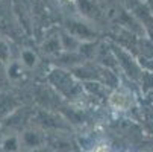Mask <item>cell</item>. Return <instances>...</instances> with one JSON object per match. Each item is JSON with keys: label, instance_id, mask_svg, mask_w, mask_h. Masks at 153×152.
<instances>
[{"label": "cell", "instance_id": "6da1fadb", "mask_svg": "<svg viewBox=\"0 0 153 152\" xmlns=\"http://www.w3.org/2000/svg\"><path fill=\"white\" fill-rule=\"evenodd\" d=\"M109 103L115 110H127L130 103H132V96H130V93L127 90L118 88L109 96Z\"/></svg>", "mask_w": 153, "mask_h": 152}, {"label": "cell", "instance_id": "7a4b0ae2", "mask_svg": "<svg viewBox=\"0 0 153 152\" xmlns=\"http://www.w3.org/2000/svg\"><path fill=\"white\" fill-rule=\"evenodd\" d=\"M20 140H21V145L26 148H30V149L41 148L44 145V136L38 131H26L20 137Z\"/></svg>", "mask_w": 153, "mask_h": 152}, {"label": "cell", "instance_id": "3957f363", "mask_svg": "<svg viewBox=\"0 0 153 152\" xmlns=\"http://www.w3.org/2000/svg\"><path fill=\"white\" fill-rule=\"evenodd\" d=\"M15 108H17V102L14 100L12 96L5 94V93L0 94V117L8 116L12 110H15Z\"/></svg>", "mask_w": 153, "mask_h": 152}, {"label": "cell", "instance_id": "277c9868", "mask_svg": "<svg viewBox=\"0 0 153 152\" xmlns=\"http://www.w3.org/2000/svg\"><path fill=\"white\" fill-rule=\"evenodd\" d=\"M21 146V140L15 136H9L2 140V149L3 152H18Z\"/></svg>", "mask_w": 153, "mask_h": 152}, {"label": "cell", "instance_id": "5b68a950", "mask_svg": "<svg viewBox=\"0 0 153 152\" xmlns=\"http://www.w3.org/2000/svg\"><path fill=\"white\" fill-rule=\"evenodd\" d=\"M36 62V55L32 52V50H23L21 52V64L26 67H33Z\"/></svg>", "mask_w": 153, "mask_h": 152}, {"label": "cell", "instance_id": "8992f818", "mask_svg": "<svg viewBox=\"0 0 153 152\" xmlns=\"http://www.w3.org/2000/svg\"><path fill=\"white\" fill-rule=\"evenodd\" d=\"M8 75L11 79H18L23 75V64L20 62H11L8 67Z\"/></svg>", "mask_w": 153, "mask_h": 152}, {"label": "cell", "instance_id": "52a82bcc", "mask_svg": "<svg viewBox=\"0 0 153 152\" xmlns=\"http://www.w3.org/2000/svg\"><path fill=\"white\" fill-rule=\"evenodd\" d=\"M90 152H109V146L108 145H99V146H96L93 151H90Z\"/></svg>", "mask_w": 153, "mask_h": 152}, {"label": "cell", "instance_id": "ba28073f", "mask_svg": "<svg viewBox=\"0 0 153 152\" xmlns=\"http://www.w3.org/2000/svg\"><path fill=\"white\" fill-rule=\"evenodd\" d=\"M61 2H65V0H61Z\"/></svg>", "mask_w": 153, "mask_h": 152}]
</instances>
